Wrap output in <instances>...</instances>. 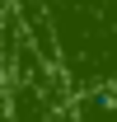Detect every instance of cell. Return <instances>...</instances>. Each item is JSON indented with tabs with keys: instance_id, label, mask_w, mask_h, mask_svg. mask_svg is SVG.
<instances>
[{
	"instance_id": "obj_1",
	"label": "cell",
	"mask_w": 117,
	"mask_h": 122,
	"mask_svg": "<svg viewBox=\"0 0 117 122\" xmlns=\"http://www.w3.org/2000/svg\"><path fill=\"white\" fill-rule=\"evenodd\" d=\"M52 61L75 94L117 85V0H38Z\"/></svg>"
}]
</instances>
